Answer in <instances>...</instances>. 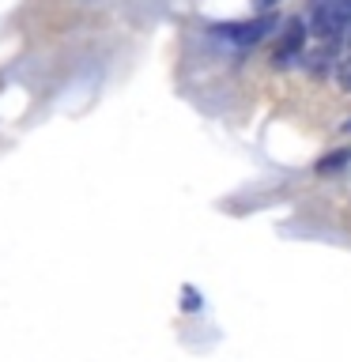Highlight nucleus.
<instances>
[{"label": "nucleus", "instance_id": "4", "mask_svg": "<svg viewBox=\"0 0 351 362\" xmlns=\"http://www.w3.org/2000/svg\"><path fill=\"white\" fill-rule=\"evenodd\" d=\"M347 163H351V147H347V151H336V155L321 158V163H317V174H333V170L347 166Z\"/></svg>", "mask_w": 351, "mask_h": 362}, {"label": "nucleus", "instance_id": "6", "mask_svg": "<svg viewBox=\"0 0 351 362\" xmlns=\"http://www.w3.org/2000/svg\"><path fill=\"white\" fill-rule=\"evenodd\" d=\"M181 298H185V302H181V310H200V294L197 291H192V287H185V291H181Z\"/></svg>", "mask_w": 351, "mask_h": 362}, {"label": "nucleus", "instance_id": "8", "mask_svg": "<svg viewBox=\"0 0 351 362\" xmlns=\"http://www.w3.org/2000/svg\"><path fill=\"white\" fill-rule=\"evenodd\" d=\"M340 132H351V117H347V121H344V129H340Z\"/></svg>", "mask_w": 351, "mask_h": 362}, {"label": "nucleus", "instance_id": "3", "mask_svg": "<svg viewBox=\"0 0 351 362\" xmlns=\"http://www.w3.org/2000/svg\"><path fill=\"white\" fill-rule=\"evenodd\" d=\"M302 42H306V23H302V19H291L287 30H283V38H280L276 57H272V61H276V68H291L294 61H299Z\"/></svg>", "mask_w": 351, "mask_h": 362}, {"label": "nucleus", "instance_id": "1", "mask_svg": "<svg viewBox=\"0 0 351 362\" xmlns=\"http://www.w3.org/2000/svg\"><path fill=\"white\" fill-rule=\"evenodd\" d=\"M310 34L325 45H336L351 34V0H321L310 16Z\"/></svg>", "mask_w": 351, "mask_h": 362}, {"label": "nucleus", "instance_id": "2", "mask_svg": "<svg viewBox=\"0 0 351 362\" xmlns=\"http://www.w3.org/2000/svg\"><path fill=\"white\" fill-rule=\"evenodd\" d=\"M276 27V16L272 11H260L257 19H246V23H219V27H212L219 38H231L238 45H253V42H265L268 30Z\"/></svg>", "mask_w": 351, "mask_h": 362}, {"label": "nucleus", "instance_id": "5", "mask_svg": "<svg viewBox=\"0 0 351 362\" xmlns=\"http://www.w3.org/2000/svg\"><path fill=\"white\" fill-rule=\"evenodd\" d=\"M336 79H340V87H344V90H351V57H347V61H340Z\"/></svg>", "mask_w": 351, "mask_h": 362}, {"label": "nucleus", "instance_id": "7", "mask_svg": "<svg viewBox=\"0 0 351 362\" xmlns=\"http://www.w3.org/2000/svg\"><path fill=\"white\" fill-rule=\"evenodd\" d=\"M253 8L257 11H268V8H276V0H253Z\"/></svg>", "mask_w": 351, "mask_h": 362}]
</instances>
